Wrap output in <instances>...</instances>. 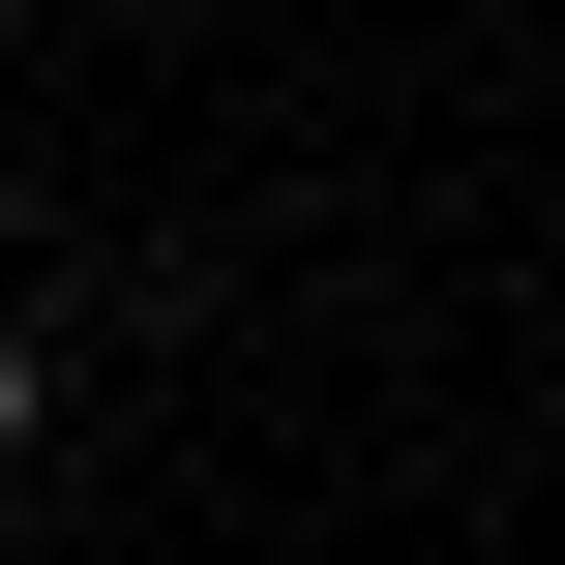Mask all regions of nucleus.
<instances>
[{"mask_svg": "<svg viewBox=\"0 0 565 565\" xmlns=\"http://www.w3.org/2000/svg\"><path fill=\"white\" fill-rule=\"evenodd\" d=\"M0 447H30V358H0Z\"/></svg>", "mask_w": 565, "mask_h": 565, "instance_id": "nucleus-1", "label": "nucleus"}]
</instances>
